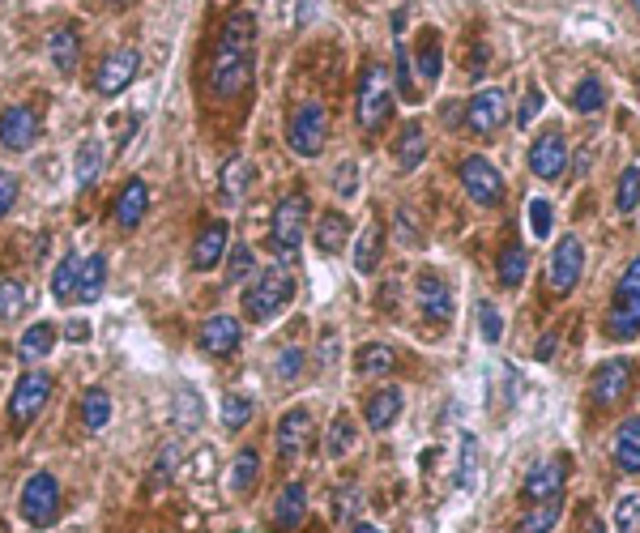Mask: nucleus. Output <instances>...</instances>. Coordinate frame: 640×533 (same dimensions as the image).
<instances>
[{
	"label": "nucleus",
	"mask_w": 640,
	"mask_h": 533,
	"mask_svg": "<svg viewBox=\"0 0 640 533\" xmlns=\"http://www.w3.org/2000/svg\"><path fill=\"white\" fill-rule=\"evenodd\" d=\"M252 47H256V22L252 13H231L218 30L214 56H210V94L214 99H235L252 82Z\"/></svg>",
	"instance_id": "f257e3e1"
},
{
	"label": "nucleus",
	"mask_w": 640,
	"mask_h": 533,
	"mask_svg": "<svg viewBox=\"0 0 640 533\" xmlns=\"http://www.w3.org/2000/svg\"><path fill=\"white\" fill-rule=\"evenodd\" d=\"M291 299H295V273L286 265H265L244 290V316L256 320V325H269V320L286 312Z\"/></svg>",
	"instance_id": "f03ea898"
},
{
	"label": "nucleus",
	"mask_w": 640,
	"mask_h": 533,
	"mask_svg": "<svg viewBox=\"0 0 640 533\" xmlns=\"http://www.w3.org/2000/svg\"><path fill=\"white\" fill-rule=\"evenodd\" d=\"M393 82H389V69L384 64H367L363 77H359V99H355V116H359V128L367 137L380 133L384 124L393 120Z\"/></svg>",
	"instance_id": "7ed1b4c3"
},
{
	"label": "nucleus",
	"mask_w": 640,
	"mask_h": 533,
	"mask_svg": "<svg viewBox=\"0 0 640 533\" xmlns=\"http://www.w3.org/2000/svg\"><path fill=\"white\" fill-rule=\"evenodd\" d=\"M303 235H308V197L303 192H286L274 205V218H269V244L282 261H291L303 248Z\"/></svg>",
	"instance_id": "20e7f679"
},
{
	"label": "nucleus",
	"mask_w": 640,
	"mask_h": 533,
	"mask_svg": "<svg viewBox=\"0 0 640 533\" xmlns=\"http://www.w3.org/2000/svg\"><path fill=\"white\" fill-rule=\"evenodd\" d=\"M606 333H611L615 342L640 337V256L623 269V278L615 286V303H611V312H606Z\"/></svg>",
	"instance_id": "39448f33"
},
{
	"label": "nucleus",
	"mask_w": 640,
	"mask_h": 533,
	"mask_svg": "<svg viewBox=\"0 0 640 533\" xmlns=\"http://www.w3.org/2000/svg\"><path fill=\"white\" fill-rule=\"evenodd\" d=\"M325 141H329V111L316 99L299 103L291 111V124H286V145H291L299 158H316L325 150Z\"/></svg>",
	"instance_id": "423d86ee"
},
{
	"label": "nucleus",
	"mask_w": 640,
	"mask_h": 533,
	"mask_svg": "<svg viewBox=\"0 0 640 533\" xmlns=\"http://www.w3.org/2000/svg\"><path fill=\"white\" fill-rule=\"evenodd\" d=\"M47 401H52V371H43V367L26 371V376L18 380V389H13V397H9V423L18 431L30 427L43 414Z\"/></svg>",
	"instance_id": "0eeeda50"
},
{
	"label": "nucleus",
	"mask_w": 640,
	"mask_h": 533,
	"mask_svg": "<svg viewBox=\"0 0 640 533\" xmlns=\"http://www.w3.org/2000/svg\"><path fill=\"white\" fill-rule=\"evenodd\" d=\"M18 512H22L26 525L47 529L56 521V512H60V482L52 474H30L22 495H18Z\"/></svg>",
	"instance_id": "6e6552de"
},
{
	"label": "nucleus",
	"mask_w": 640,
	"mask_h": 533,
	"mask_svg": "<svg viewBox=\"0 0 640 533\" xmlns=\"http://www.w3.org/2000/svg\"><path fill=\"white\" fill-rule=\"evenodd\" d=\"M461 188L470 192V201L487 205V209L504 201V175H500V167H495L491 158H483V154L461 158Z\"/></svg>",
	"instance_id": "1a4fd4ad"
},
{
	"label": "nucleus",
	"mask_w": 640,
	"mask_h": 533,
	"mask_svg": "<svg viewBox=\"0 0 640 533\" xmlns=\"http://www.w3.org/2000/svg\"><path fill=\"white\" fill-rule=\"evenodd\" d=\"M508 124V94L500 86L478 90L474 99L466 103V128L474 137H495Z\"/></svg>",
	"instance_id": "9d476101"
},
{
	"label": "nucleus",
	"mask_w": 640,
	"mask_h": 533,
	"mask_svg": "<svg viewBox=\"0 0 640 533\" xmlns=\"http://www.w3.org/2000/svg\"><path fill=\"white\" fill-rule=\"evenodd\" d=\"M581 269H585V244L576 235H564L551 252V265H547V286L555 295H568V290L581 282Z\"/></svg>",
	"instance_id": "9b49d317"
},
{
	"label": "nucleus",
	"mask_w": 640,
	"mask_h": 533,
	"mask_svg": "<svg viewBox=\"0 0 640 533\" xmlns=\"http://www.w3.org/2000/svg\"><path fill=\"white\" fill-rule=\"evenodd\" d=\"M141 69V56L133 52V47H116V52H107L99 73H94V90L103 94V99H116V94H124L128 86H133V77Z\"/></svg>",
	"instance_id": "f8f14e48"
},
{
	"label": "nucleus",
	"mask_w": 640,
	"mask_h": 533,
	"mask_svg": "<svg viewBox=\"0 0 640 533\" xmlns=\"http://www.w3.org/2000/svg\"><path fill=\"white\" fill-rule=\"evenodd\" d=\"M628 389H632V363L628 359H606L594 371V380H589V397H594V406H602V410L619 406V401L628 397Z\"/></svg>",
	"instance_id": "ddd939ff"
},
{
	"label": "nucleus",
	"mask_w": 640,
	"mask_h": 533,
	"mask_svg": "<svg viewBox=\"0 0 640 533\" xmlns=\"http://www.w3.org/2000/svg\"><path fill=\"white\" fill-rule=\"evenodd\" d=\"M39 141V116L30 107H5L0 111V145L13 154H26L35 150Z\"/></svg>",
	"instance_id": "4468645a"
},
{
	"label": "nucleus",
	"mask_w": 640,
	"mask_h": 533,
	"mask_svg": "<svg viewBox=\"0 0 640 533\" xmlns=\"http://www.w3.org/2000/svg\"><path fill=\"white\" fill-rule=\"evenodd\" d=\"M564 482H568V457H551L525 474V499L530 504H551V499L564 495Z\"/></svg>",
	"instance_id": "2eb2a0df"
},
{
	"label": "nucleus",
	"mask_w": 640,
	"mask_h": 533,
	"mask_svg": "<svg viewBox=\"0 0 640 533\" xmlns=\"http://www.w3.org/2000/svg\"><path fill=\"white\" fill-rule=\"evenodd\" d=\"M568 167V141L564 133H542L534 141V150H530V171L538 175V180H559Z\"/></svg>",
	"instance_id": "dca6fc26"
},
{
	"label": "nucleus",
	"mask_w": 640,
	"mask_h": 533,
	"mask_svg": "<svg viewBox=\"0 0 640 533\" xmlns=\"http://www.w3.org/2000/svg\"><path fill=\"white\" fill-rule=\"evenodd\" d=\"M239 337H244V329H239L235 316H210L197 333V346L205 354H214V359H222V354H235L239 350Z\"/></svg>",
	"instance_id": "f3484780"
},
{
	"label": "nucleus",
	"mask_w": 640,
	"mask_h": 533,
	"mask_svg": "<svg viewBox=\"0 0 640 533\" xmlns=\"http://www.w3.org/2000/svg\"><path fill=\"white\" fill-rule=\"evenodd\" d=\"M414 295H419V308L427 320H453V290H448L444 278H436L431 269L419 273V282H414Z\"/></svg>",
	"instance_id": "a211bd4d"
},
{
	"label": "nucleus",
	"mask_w": 640,
	"mask_h": 533,
	"mask_svg": "<svg viewBox=\"0 0 640 533\" xmlns=\"http://www.w3.org/2000/svg\"><path fill=\"white\" fill-rule=\"evenodd\" d=\"M402 406H406V393L397 389V384H384V389H376L372 397H367V406H363L367 427H372V431H389L397 423V414H402Z\"/></svg>",
	"instance_id": "6ab92c4d"
},
{
	"label": "nucleus",
	"mask_w": 640,
	"mask_h": 533,
	"mask_svg": "<svg viewBox=\"0 0 640 533\" xmlns=\"http://www.w3.org/2000/svg\"><path fill=\"white\" fill-rule=\"evenodd\" d=\"M222 252H227V226L210 222V226H205V231L197 235V244H192V269H197V273L218 269Z\"/></svg>",
	"instance_id": "aec40b11"
},
{
	"label": "nucleus",
	"mask_w": 640,
	"mask_h": 533,
	"mask_svg": "<svg viewBox=\"0 0 640 533\" xmlns=\"http://www.w3.org/2000/svg\"><path fill=\"white\" fill-rule=\"evenodd\" d=\"M146 209H150L146 180H128L116 197V222L124 226V231H133V226H141V218H146Z\"/></svg>",
	"instance_id": "412c9836"
},
{
	"label": "nucleus",
	"mask_w": 640,
	"mask_h": 533,
	"mask_svg": "<svg viewBox=\"0 0 640 533\" xmlns=\"http://www.w3.org/2000/svg\"><path fill=\"white\" fill-rule=\"evenodd\" d=\"M312 435V414L308 410H286L278 423V452L282 461H295V452H303V440Z\"/></svg>",
	"instance_id": "4be33fe9"
},
{
	"label": "nucleus",
	"mask_w": 640,
	"mask_h": 533,
	"mask_svg": "<svg viewBox=\"0 0 640 533\" xmlns=\"http://www.w3.org/2000/svg\"><path fill=\"white\" fill-rule=\"evenodd\" d=\"M47 60H52V69H60V73L77 69V60H82V43H77L73 26H56L52 35H47Z\"/></svg>",
	"instance_id": "5701e85b"
},
{
	"label": "nucleus",
	"mask_w": 640,
	"mask_h": 533,
	"mask_svg": "<svg viewBox=\"0 0 640 533\" xmlns=\"http://www.w3.org/2000/svg\"><path fill=\"white\" fill-rule=\"evenodd\" d=\"M615 461L623 474H640V414L623 418L615 431Z\"/></svg>",
	"instance_id": "b1692460"
},
{
	"label": "nucleus",
	"mask_w": 640,
	"mask_h": 533,
	"mask_svg": "<svg viewBox=\"0 0 640 533\" xmlns=\"http://www.w3.org/2000/svg\"><path fill=\"white\" fill-rule=\"evenodd\" d=\"M393 158H397V167H402V171L423 167V158H427V128L410 120L402 128V137L393 141Z\"/></svg>",
	"instance_id": "393cba45"
},
{
	"label": "nucleus",
	"mask_w": 640,
	"mask_h": 533,
	"mask_svg": "<svg viewBox=\"0 0 640 533\" xmlns=\"http://www.w3.org/2000/svg\"><path fill=\"white\" fill-rule=\"evenodd\" d=\"M316 248L325 252V256H338L342 248H346V239H350V218L346 214H320V222H316Z\"/></svg>",
	"instance_id": "a878e982"
},
{
	"label": "nucleus",
	"mask_w": 640,
	"mask_h": 533,
	"mask_svg": "<svg viewBox=\"0 0 640 533\" xmlns=\"http://www.w3.org/2000/svg\"><path fill=\"white\" fill-rule=\"evenodd\" d=\"M355 371L359 376H393L397 371V350L384 346V342H367L355 354Z\"/></svg>",
	"instance_id": "bb28decb"
},
{
	"label": "nucleus",
	"mask_w": 640,
	"mask_h": 533,
	"mask_svg": "<svg viewBox=\"0 0 640 533\" xmlns=\"http://www.w3.org/2000/svg\"><path fill=\"white\" fill-rule=\"evenodd\" d=\"M303 508H308V491H303V482H286L282 495H278V504H274V525L282 533L295 529L303 521Z\"/></svg>",
	"instance_id": "cd10ccee"
},
{
	"label": "nucleus",
	"mask_w": 640,
	"mask_h": 533,
	"mask_svg": "<svg viewBox=\"0 0 640 533\" xmlns=\"http://www.w3.org/2000/svg\"><path fill=\"white\" fill-rule=\"evenodd\" d=\"M99 171H103V141L99 137H86L82 145H77V158H73L77 188H90L94 180H99Z\"/></svg>",
	"instance_id": "c85d7f7f"
},
{
	"label": "nucleus",
	"mask_w": 640,
	"mask_h": 533,
	"mask_svg": "<svg viewBox=\"0 0 640 533\" xmlns=\"http://www.w3.org/2000/svg\"><path fill=\"white\" fill-rule=\"evenodd\" d=\"M77 282H82V261H77V252H64L60 265L52 269V299L56 303L77 299Z\"/></svg>",
	"instance_id": "c756f323"
},
{
	"label": "nucleus",
	"mask_w": 640,
	"mask_h": 533,
	"mask_svg": "<svg viewBox=\"0 0 640 533\" xmlns=\"http://www.w3.org/2000/svg\"><path fill=\"white\" fill-rule=\"evenodd\" d=\"M103 282H107V256L94 252L82 261V282H77V303H94L103 295Z\"/></svg>",
	"instance_id": "7c9ffc66"
},
{
	"label": "nucleus",
	"mask_w": 640,
	"mask_h": 533,
	"mask_svg": "<svg viewBox=\"0 0 640 533\" xmlns=\"http://www.w3.org/2000/svg\"><path fill=\"white\" fill-rule=\"evenodd\" d=\"M256 474H261V457H256L252 448H239L235 461H231V474H227L231 495H248L252 482H256Z\"/></svg>",
	"instance_id": "2f4dec72"
},
{
	"label": "nucleus",
	"mask_w": 640,
	"mask_h": 533,
	"mask_svg": "<svg viewBox=\"0 0 640 533\" xmlns=\"http://www.w3.org/2000/svg\"><path fill=\"white\" fill-rule=\"evenodd\" d=\"M380 248H384V239H380V226L376 222H367L363 226V235H359V244H355V273H376L380 269Z\"/></svg>",
	"instance_id": "473e14b6"
},
{
	"label": "nucleus",
	"mask_w": 640,
	"mask_h": 533,
	"mask_svg": "<svg viewBox=\"0 0 640 533\" xmlns=\"http://www.w3.org/2000/svg\"><path fill=\"white\" fill-rule=\"evenodd\" d=\"M248 184H252V167L244 163V158H231L227 167H222V205H239L248 197Z\"/></svg>",
	"instance_id": "72a5a7b5"
},
{
	"label": "nucleus",
	"mask_w": 640,
	"mask_h": 533,
	"mask_svg": "<svg viewBox=\"0 0 640 533\" xmlns=\"http://www.w3.org/2000/svg\"><path fill=\"white\" fill-rule=\"evenodd\" d=\"M559 516H564V504H559V499H551V504H538V508L525 512L512 533H551V529L559 525Z\"/></svg>",
	"instance_id": "f704fd0d"
},
{
	"label": "nucleus",
	"mask_w": 640,
	"mask_h": 533,
	"mask_svg": "<svg viewBox=\"0 0 640 533\" xmlns=\"http://www.w3.org/2000/svg\"><path fill=\"white\" fill-rule=\"evenodd\" d=\"M56 346V329L47 325V320H39V325H30L26 333H22V342H18V354L30 363V359H43L47 350Z\"/></svg>",
	"instance_id": "c9c22d12"
},
{
	"label": "nucleus",
	"mask_w": 640,
	"mask_h": 533,
	"mask_svg": "<svg viewBox=\"0 0 640 533\" xmlns=\"http://www.w3.org/2000/svg\"><path fill=\"white\" fill-rule=\"evenodd\" d=\"M393 239H397V248H423V226H419V214H414L410 205H397Z\"/></svg>",
	"instance_id": "e433bc0d"
},
{
	"label": "nucleus",
	"mask_w": 640,
	"mask_h": 533,
	"mask_svg": "<svg viewBox=\"0 0 640 533\" xmlns=\"http://www.w3.org/2000/svg\"><path fill=\"white\" fill-rule=\"evenodd\" d=\"M414 69H419L423 82H440V73H444V52H440V39H436V35H423L419 56H414Z\"/></svg>",
	"instance_id": "4c0bfd02"
},
{
	"label": "nucleus",
	"mask_w": 640,
	"mask_h": 533,
	"mask_svg": "<svg viewBox=\"0 0 640 533\" xmlns=\"http://www.w3.org/2000/svg\"><path fill=\"white\" fill-rule=\"evenodd\" d=\"M201 418H205V410H201V393H192L188 384H184V389L175 393V427H180V431H197Z\"/></svg>",
	"instance_id": "58836bf2"
},
{
	"label": "nucleus",
	"mask_w": 640,
	"mask_h": 533,
	"mask_svg": "<svg viewBox=\"0 0 640 533\" xmlns=\"http://www.w3.org/2000/svg\"><path fill=\"white\" fill-rule=\"evenodd\" d=\"M525 269H530V256H525L521 244H504L500 252V282L512 290V286H521L525 282Z\"/></svg>",
	"instance_id": "ea45409f"
},
{
	"label": "nucleus",
	"mask_w": 640,
	"mask_h": 533,
	"mask_svg": "<svg viewBox=\"0 0 640 533\" xmlns=\"http://www.w3.org/2000/svg\"><path fill=\"white\" fill-rule=\"evenodd\" d=\"M602 103H606V90H602L598 77H581V82H576V90H572V111H581V116H594V111H602Z\"/></svg>",
	"instance_id": "a19ab883"
},
{
	"label": "nucleus",
	"mask_w": 640,
	"mask_h": 533,
	"mask_svg": "<svg viewBox=\"0 0 640 533\" xmlns=\"http://www.w3.org/2000/svg\"><path fill=\"white\" fill-rule=\"evenodd\" d=\"M82 418H86L90 431H103V427L111 423V397H107L103 389H90V393L82 397Z\"/></svg>",
	"instance_id": "79ce46f5"
},
{
	"label": "nucleus",
	"mask_w": 640,
	"mask_h": 533,
	"mask_svg": "<svg viewBox=\"0 0 640 533\" xmlns=\"http://www.w3.org/2000/svg\"><path fill=\"white\" fill-rule=\"evenodd\" d=\"M350 448H355V423H350L346 414H338V418H333V427H329V440H325V452H329L333 461H342V457H346Z\"/></svg>",
	"instance_id": "37998d69"
},
{
	"label": "nucleus",
	"mask_w": 640,
	"mask_h": 533,
	"mask_svg": "<svg viewBox=\"0 0 640 533\" xmlns=\"http://www.w3.org/2000/svg\"><path fill=\"white\" fill-rule=\"evenodd\" d=\"M30 303V290L13 278H0V320H18V312Z\"/></svg>",
	"instance_id": "c03bdc74"
},
{
	"label": "nucleus",
	"mask_w": 640,
	"mask_h": 533,
	"mask_svg": "<svg viewBox=\"0 0 640 533\" xmlns=\"http://www.w3.org/2000/svg\"><path fill=\"white\" fill-rule=\"evenodd\" d=\"M248 418H252V397L227 393V401H222V427H227V431H244Z\"/></svg>",
	"instance_id": "a18cd8bd"
},
{
	"label": "nucleus",
	"mask_w": 640,
	"mask_h": 533,
	"mask_svg": "<svg viewBox=\"0 0 640 533\" xmlns=\"http://www.w3.org/2000/svg\"><path fill=\"white\" fill-rule=\"evenodd\" d=\"M615 205L619 214H632V209L640 205V167H628L619 175V192H615Z\"/></svg>",
	"instance_id": "49530a36"
},
{
	"label": "nucleus",
	"mask_w": 640,
	"mask_h": 533,
	"mask_svg": "<svg viewBox=\"0 0 640 533\" xmlns=\"http://www.w3.org/2000/svg\"><path fill=\"white\" fill-rule=\"evenodd\" d=\"M303 367H308V354H303L299 346H286V350L278 354V363H274V371H278L282 384H295V380L303 376Z\"/></svg>",
	"instance_id": "de8ad7c7"
},
{
	"label": "nucleus",
	"mask_w": 640,
	"mask_h": 533,
	"mask_svg": "<svg viewBox=\"0 0 640 533\" xmlns=\"http://www.w3.org/2000/svg\"><path fill=\"white\" fill-rule=\"evenodd\" d=\"M551 226H555L551 201L547 197H534L530 201V231H534V239H551Z\"/></svg>",
	"instance_id": "09e8293b"
},
{
	"label": "nucleus",
	"mask_w": 640,
	"mask_h": 533,
	"mask_svg": "<svg viewBox=\"0 0 640 533\" xmlns=\"http://www.w3.org/2000/svg\"><path fill=\"white\" fill-rule=\"evenodd\" d=\"M615 529H619V533H640V495H623V499H619Z\"/></svg>",
	"instance_id": "8fccbe9b"
},
{
	"label": "nucleus",
	"mask_w": 640,
	"mask_h": 533,
	"mask_svg": "<svg viewBox=\"0 0 640 533\" xmlns=\"http://www.w3.org/2000/svg\"><path fill=\"white\" fill-rule=\"evenodd\" d=\"M252 269H256L252 248H248V244H235V248H231V256H227V278H231V282H244Z\"/></svg>",
	"instance_id": "3c124183"
},
{
	"label": "nucleus",
	"mask_w": 640,
	"mask_h": 533,
	"mask_svg": "<svg viewBox=\"0 0 640 533\" xmlns=\"http://www.w3.org/2000/svg\"><path fill=\"white\" fill-rule=\"evenodd\" d=\"M175 461H180V444H167V452L154 461V470H150V487H167L171 474H175Z\"/></svg>",
	"instance_id": "603ef678"
},
{
	"label": "nucleus",
	"mask_w": 640,
	"mask_h": 533,
	"mask_svg": "<svg viewBox=\"0 0 640 533\" xmlns=\"http://www.w3.org/2000/svg\"><path fill=\"white\" fill-rule=\"evenodd\" d=\"M547 107V94H542V86H530L525 90V99H521V111H517V124L521 128H530L538 120V111Z\"/></svg>",
	"instance_id": "864d4df0"
},
{
	"label": "nucleus",
	"mask_w": 640,
	"mask_h": 533,
	"mask_svg": "<svg viewBox=\"0 0 640 533\" xmlns=\"http://www.w3.org/2000/svg\"><path fill=\"white\" fill-rule=\"evenodd\" d=\"M478 325H483L487 342H500V337H504V316H500L495 303H483V308H478Z\"/></svg>",
	"instance_id": "5fc2aeb1"
},
{
	"label": "nucleus",
	"mask_w": 640,
	"mask_h": 533,
	"mask_svg": "<svg viewBox=\"0 0 640 533\" xmlns=\"http://www.w3.org/2000/svg\"><path fill=\"white\" fill-rule=\"evenodd\" d=\"M474 482V435H461V465H457V487Z\"/></svg>",
	"instance_id": "6e6d98bb"
},
{
	"label": "nucleus",
	"mask_w": 640,
	"mask_h": 533,
	"mask_svg": "<svg viewBox=\"0 0 640 533\" xmlns=\"http://www.w3.org/2000/svg\"><path fill=\"white\" fill-rule=\"evenodd\" d=\"M410 52L402 47V39H397V86H402V99H410L414 103V94H410Z\"/></svg>",
	"instance_id": "4d7b16f0"
},
{
	"label": "nucleus",
	"mask_w": 640,
	"mask_h": 533,
	"mask_svg": "<svg viewBox=\"0 0 640 533\" xmlns=\"http://www.w3.org/2000/svg\"><path fill=\"white\" fill-rule=\"evenodd\" d=\"M13 201H18V180L9 171H0V218L13 209Z\"/></svg>",
	"instance_id": "13d9d810"
},
{
	"label": "nucleus",
	"mask_w": 640,
	"mask_h": 533,
	"mask_svg": "<svg viewBox=\"0 0 640 533\" xmlns=\"http://www.w3.org/2000/svg\"><path fill=\"white\" fill-rule=\"evenodd\" d=\"M355 184H359V167L342 163L338 167V197H355Z\"/></svg>",
	"instance_id": "bf43d9fd"
},
{
	"label": "nucleus",
	"mask_w": 640,
	"mask_h": 533,
	"mask_svg": "<svg viewBox=\"0 0 640 533\" xmlns=\"http://www.w3.org/2000/svg\"><path fill=\"white\" fill-rule=\"evenodd\" d=\"M64 337H69L73 346H82V342H90V325H86V320H69V329H64Z\"/></svg>",
	"instance_id": "052dcab7"
},
{
	"label": "nucleus",
	"mask_w": 640,
	"mask_h": 533,
	"mask_svg": "<svg viewBox=\"0 0 640 533\" xmlns=\"http://www.w3.org/2000/svg\"><path fill=\"white\" fill-rule=\"evenodd\" d=\"M534 354H538V359H551V354H555V333H547V342H542Z\"/></svg>",
	"instance_id": "680f3d73"
},
{
	"label": "nucleus",
	"mask_w": 640,
	"mask_h": 533,
	"mask_svg": "<svg viewBox=\"0 0 640 533\" xmlns=\"http://www.w3.org/2000/svg\"><path fill=\"white\" fill-rule=\"evenodd\" d=\"M355 533H380V529H376V525H367V521H359V525H355Z\"/></svg>",
	"instance_id": "e2e57ef3"
},
{
	"label": "nucleus",
	"mask_w": 640,
	"mask_h": 533,
	"mask_svg": "<svg viewBox=\"0 0 640 533\" xmlns=\"http://www.w3.org/2000/svg\"><path fill=\"white\" fill-rule=\"evenodd\" d=\"M589 533H606V529H602V521H594V525H589Z\"/></svg>",
	"instance_id": "0e129e2a"
},
{
	"label": "nucleus",
	"mask_w": 640,
	"mask_h": 533,
	"mask_svg": "<svg viewBox=\"0 0 640 533\" xmlns=\"http://www.w3.org/2000/svg\"><path fill=\"white\" fill-rule=\"evenodd\" d=\"M632 9H636V13H640V0H632Z\"/></svg>",
	"instance_id": "69168bd1"
},
{
	"label": "nucleus",
	"mask_w": 640,
	"mask_h": 533,
	"mask_svg": "<svg viewBox=\"0 0 640 533\" xmlns=\"http://www.w3.org/2000/svg\"><path fill=\"white\" fill-rule=\"evenodd\" d=\"M120 5H124V0H120Z\"/></svg>",
	"instance_id": "338daca9"
}]
</instances>
